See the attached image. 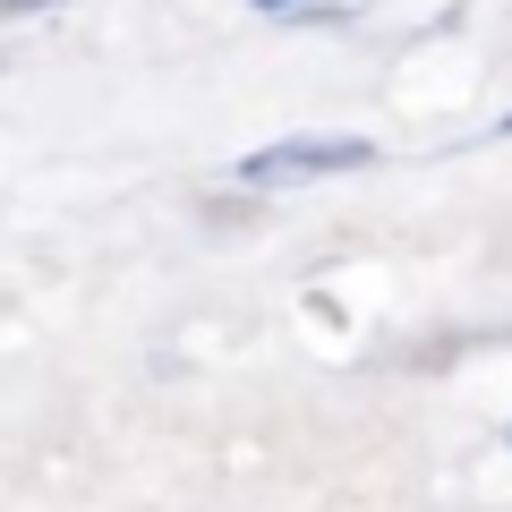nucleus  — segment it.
<instances>
[{"label":"nucleus","instance_id":"nucleus-3","mask_svg":"<svg viewBox=\"0 0 512 512\" xmlns=\"http://www.w3.org/2000/svg\"><path fill=\"white\" fill-rule=\"evenodd\" d=\"M248 9H291V0H248Z\"/></svg>","mask_w":512,"mask_h":512},{"label":"nucleus","instance_id":"nucleus-1","mask_svg":"<svg viewBox=\"0 0 512 512\" xmlns=\"http://www.w3.org/2000/svg\"><path fill=\"white\" fill-rule=\"evenodd\" d=\"M367 163H376L367 137H282V146L248 154L239 180L248 188H299V180H342V171H367Z\"/></svg>","mask_w":512,"mask_h":512},{"label":"nucleus","instance_id":"nucleus-2","mask_svg":"<svg viewBox=\"0 0 512 512\" xmlns=\"http://www.w3.org/2000/svg\"><path fill=\"white\" fill-rule=\"evenodd\" d=\"M0 9H9V18H26V9H43V0H0Z\"/></svg>","mask_w":512,"mask_h":512}]
</instances>
